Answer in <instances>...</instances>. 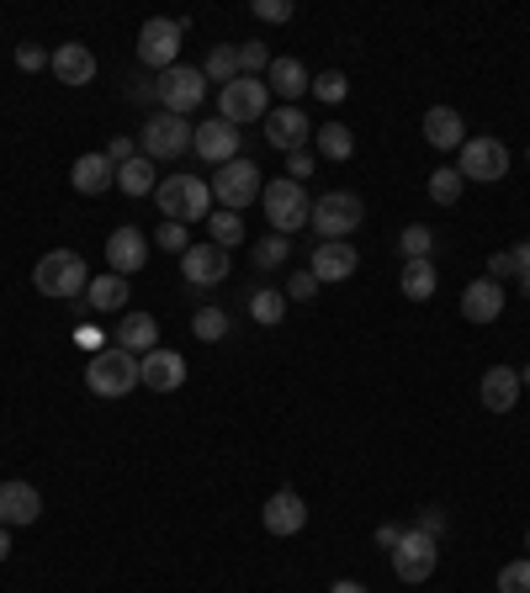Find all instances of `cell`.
<instances>
[{
    "mask_svg": "<svg viewBox=\"0 0 530 593\" xmlns=\"http://www.w3.org/2000/svg\"><path fill=\"white\" fill-rule=\"evenodd\" d=\"M520 387H530V366H526V371H520Z\"/></svg>",
    "mask_w": 530,
    "mask_h": 593,
    "instance_id": "56",
    "label": "cell"
},
{
    "mask_svg": "<svg viewBox=\"0 0 530 593\" xmlns=\"http://www.w3.org/2000/svg\"><path fill=\"white\" fill-rule=\"evenodd\" d=\"M155 201H160L164 223H197V218H212V186L192 170H175L155 186Z\"/></svg>",
    "mask_w": 530,
    "mask_h": 593,
    "instance_id": "1",
    "label": "cell"
},
{
    "mask_svg": "<svg viewBox=\"0 0 530 593\" xmlns=\"http://www.w3.org/2000/svg\"><path fill=\"white\" fill-rule=\"evenodd\" d=\"M266 70H271V53H266V42H260V38L239 42V75L266 79Z\"/></svg>",
    "mask_w": 530,
    "mask_h": 593,
    "instance_id": "37",
    "label": "cell"
},
{
    "mask_svg": "<svg viewBox=\"0 0 530 593\" xmlns=\"http://www.w3.org/2000/svg\"><path fill=\"white\" fill-rule=\"evenodd\" d=\"M107 265H112V276H138L144 265H149V238L138 234V228H118V234L107 238Z\"/></svg>",
    "mask_w": 530,
    "mask_h": 593,
    "instance_id": "17",
    "label": "cell"
},
{
    "mask_svg": "<svg viewBox=\"0 0 530 593\" xmlns=\"http://www.w3.org/2000/svg\"><path fill=\"white\" fill-rule=\"evenodd\" d=\"M398 249H404V260H430V249H435V234H430L424 223H408L404 238H398Z\"/></svg>",
    "mask_w": 530,
    "mask_h": 593,
    "instance_id": "38",
    "label": "cell"
},
{
    "mask_svg": "<svg viewBox=\"0 0 530 593\" xmlns=\"http://www.w3.org/2000/svg\"><path fill=\"white\" fill-rule=\"evenodd\" d=\"M387 556H393V572H398L404 583H424V578L435 572V561H441V541H430V535H419V530H404V541Z\"/></svg>",
    "mask_w": 530,
    "mask_h": 593,
    "instance_id": "12",
    "label": "cell"
},
{
    "mask_svg": "<svg viewBox=\"0 0 530 593\" xmlns=\"http://www.w3.org/2000/svg\"><path fill=\"white\" fill-rule=\"evenodd\" d=\"M526 552H530V530H526Z\"/></svg>",
    "mask_w": 530,
    "mask_h": 593,
    "instance_id": "57",
    "label": "cell"
},
{
    "mask_svg": "<svg viewBox=\"0 0 530 593\" xmlns=\"http://www.w3.org/2000/svg\"><path fill=\"white\" fill-rule=\"evenodd\" d=\"M504 276H520V260H515V249H498V255H489V281H498V286H504Z\"/></svg>",
    "mask_w": 530,
    "mask_h": 593,
    "instance_id": "45",
    "label": "cell"
},
{
    "mask_svg": "<svg viewBox=\"0 0 530 593\" xmlns=\"http://www.w3.org/2000/svg\"><path fill=\"white\" fill-rule=\"evenodd\" d=\"M286 297H292V302H313V297H319V276H313V271H292V276H286Z\"/></svg>",
    "mask_w": 530,
    "mask_h": 593,
    "instance_id": "42",
    "label": "cell"
},
{
    "mask_svg": "<svg viewBox=\"0 0 530 593\" xmlns=\"http://www.w3.org/2000/svg\"><path fill=\"white\" fill-rule=\"evenodd\" d=\"M239 144H245V138H239V127H234V122H223V118L197 122V127H192V155L207 159L212 170H218V164H229V159H239Z\"/></svg>",
    "mask_w": 530,
    "mask_h": 593,
    "instance_id": "13",
    "label": "cell"
},
{
    "mask_svg": "<svg viewBox=\"0 0 530 593\" xmlns=\"http://www.w3.org/2000/svg\"><path fill=\"white\" fill-rule=\"evenodd\" d=\"M498 593H530V556L498 567Z\"/></svg>",
    "mask_w": 530,
    "mask_h": 593,
    "instance_id": "41",
    "label": "cell"
},
{
    "mask_svg": "<svg viewBox=\"0 0 530 593\" xmlns=\"http://www.w3.org/2000/svg\"><path fill=\"white\" fill-rule=\"evenodd\" d=\"M5 556H11V530L0 524V561H5Z\"/></svg>",
    "mask_w": 530,
    "mask_h": 593,
    "instance_id": "55",
    "label": "cell"
},
{
    "mask_svg": "<svg viewBox=\"0 0 530 593\" xmlns=\"http://www.w3.org/2000/svg\"><path fill=\"white\" fill-rule=\"evenodd\" d=\"M212 201L223 207V212H245V207H255L260 201V192H266V181H260V164L255 159H229V164H218L212 170Z\"/></svg>",
    "mask_w": 530,
    "mask_h": 593,
    "instance_id": "3",
    "label": "cell"
},
{
    "mask_svg": "<svg viewBox=\"0 0 530 593\" xmlns=\"http://www.w3.org/2000/svg\"><path fill=\"white\" fill-rule=\"evenodd\" d=\"M42 515V493L33 482H0V524L16 530V524H33Z\"/></svg>",
    "mask_w": 530,
    "mask_h": 593,
    "instance_id": "18",
    "label": "cell"
},
{
    "mask_svg": "<svg viewBox=\"0 0 530 593\" xmlns=\"http://www.w3.org/2000/svg\"><path fill=\"white\" fill-rule=\"evenodd\" d=\"M255 16L271 22V27H282V22H292V0H255Z\"/></svg>",
    "mask_w": 530,
    "mask_h": 593,
    "instance_id": "46",
    "label": "cell"
},
{
    "mask_svg": "<svg viewBox=\"0 0 530 593\" xmlns=\"http://www.w3.org/2000/svg\"><path fill=\"white\" fill-rule=\"evenodd\" d=\"M127 96H133L138 107H155V101H160V85H155V79H133V85H127Z\"/></svg>",
    "mask_w": 530,
    "mask_h": 593,
    "instance_id": "50",
    "label": "cell"
},
{
    "mask_svg": "<svg viewBox=\"0 0 530 593\" xmlns=\"http://www.w3.org/2000/svg\"><path fill=\"white\" fill-rule=\"evenodd\" d=\"M329 593H367L361 583H350V578H340V583H329Z\"/></svg>",
    "mask_w": 530,
    "mask_h": 593,
    "instance_id": "54",
    "label": "cell"
},
{
    "mask_svg": "<svg viewBox=\"0 0 530 593\" xmlns=\"http://www.w3.org/2000/svg\"><path fill=\"white\" fill-rule=\"evenodd\" d=\"M118 350H127V356H149V350H160V323L149 313H123V323H118Z\"/></svg>",
    "mask_w": 530,
    "mask_h": 593,
    "instance_id": "24",
    "label": "cell"
},
{
    "mask_svg": "<svg viewBox=\"0 0 530 593\" xmlns=\"http://www.w3.org/2000/svg\"><path fill=\"white\" fill-rule=\"evenodd\" d=\"M48 64H53V53H48V48H38V42H22V48H16V70L38 75V70H48Z\"/></svg>",
    "mask_w": 530,
    "mask_h": 593,
    "instance_id": "43",
    "label": "cell"
},
{
    "mask_svg": "<svg viewBox=\"0 0 530 593\" xmlns=\"http://www.w3.org/2000/svg\"><path fill=\"white\" fill-rule=\"evenodd\" d=\"M33 286L53 302H85V286H90V265H85L75 249H53L33 265Z\"/></svg>",
    "mask_w": 530,
    "mask_h": 593,
    "instance_id": "2",
    "label": "cell"
},
{
    "mask_svg": "<svg viewBox=\"0 0 530 593\" xmlns=\"http://www.w3.org/2000/svg\"><path fill=\"white\" fill-rule=\"evenodd\" d=\"M138 382L149 393H175L186 382V360L175 356V350H149V356L138 360Z\"/></svg>",
    "mask_w": 530,
    "mask_h": 593,
    "instance_id": "20",
    "label": "cell"
},
{
    "mask_svg": "<svg viewBox=\"0 0 530 593\" xmlns=\"http://www.w3.org/2000/svg\"><path fill=\"white\" fill-rule=\"evenodd\" d=\"M478 403H483L489 413H509V408L520 403V371H515V366H489L483 382H478Z\"/></svg>",
    "mask_w": 530,
    "mask_h": 593,
    "instance_id": "19",
    "label": "cell"
},
{
    "mask_svg": "<svg viewBox=\"0 0 530 593\" xmlns=\"http://www.w3.org/2000/svg\"><path fill=\"white\" fill-rule=\"evenodd\" d=\"M461 192H467V181H461V170H456V164L430 175V201H435V207H456Z\"/></svg>",
    "mask_w": 530,
    "mask_h": 593,
    "instance_id": "36",
    "label": "cell"
},
{
    "mask_svg": "<svg viewBox=\"0 0 530 593\" xmlns=\"http://www.w3.org/2000/svg\"><path fill=\"white\" fill-rule=\"evenodd\" d=\"M526 159H530V149H526Z\"/></svg>",
    "mask_w": 530,
    "mask_h": 593,
    "instance_id": "58",
    "label": "cell"
},
{
    "mask_svg": "<svg viewBox=\"0 0 530 593\" xmlns=\"http://www.w3.org/2000/svg\"><path fill=\"white\" fill-rule=\"evenodd\" d=\"M319 155L334 159V164H340V159H350V155H356V133H350L345 122H324V127H319Z\"/></svg>",
    "mask_w": 530,
    "mask_h": 593,
    "instance_id": "32",
    "label": "cell"
},
{
    "mask_svg": "<svg viewBox=\"0 0 530 593\" xmlns=\"http://www.w3.org/2000/svg\"><path fill=\"white\" fill-rule=\"evenodd\" d=\"M435 260H404V276H398V286H404L408 302H424V297H435Z\"/></svg>",
    "mask_w": 530,
    "mask_h": 593,
    "instance_id": "30",
    "label": "cell"
},
{
    "mask_svg": "<svg viewBox=\"0 0 530 593\" xmlns=\"http://www.w3.org/2000/svg\"><path fill=\"white\" fill-rule=\"evenodd\" d=\"M249 318L266 323V329H276L286 318V292H271V286L266 292H249Z\"/></svg>",
    "mask_w": 530,
    "mask_h": 593,
    "instance_id": "33",
    "label": "cell"
},
{
    "mask_svg": "<svg viewBox=\"0 0 530 593\" xmlns=\"http://www.w3.org/2000/svg\"><path fill=\"white\" fill-rule=\"evenodd\" d=\"M155 244H160V249H175V255H186V249H192V238H186V223H160Z\"/></svg>",
    "mask_w": 530,
    "mask_h": 593,
    "instance_id": "44",
    "label": "cell"
},
{
    "mask_svg": "<svg viewBox=\"0 0 530 593\" xmlns=\"http://www.w3.org/2000/svg\"><path fill=\"white\" fill-rule=\"evenodd\" d=\"M398 541H404V524H377V546L382 552H393Z\"/></svg>",
    "mask_w": 530,
    "mask_h": 593,
    "instance_id": "52",
    "label": "cell"
},
{
    "mask_svg": "<svg viewBox=\"0 0 530 593\" xmlns=\"http://www.w3.org/2000/svg\"><path fill=\"white\" fill-rule=\"evenodd\" d=\"M424 138H430V149H461L467 144V122L456 107H430L424 112Z\"/></svg>",
    "mask_w": 530,
    "mask_h": 593,
    "instance_id": "26",
    "label": "cell"
},
{
    "mask_svg": "<svg viewBox=\"0 0 530 593\" xmlns=\"http://www.w3.org/2000/svg\"><path fill=\"white\" fill-rule=\"evenodd\" d=\"M70 186H75L81 197H101V192L118 186V164L107 155H81L70 164Z\"/></svg>",
    "mask_w": 530,
    "mask_h": 593,
    "instance_id": "22",
    "label": "cell"
},
{
    "mask_svg": "<svg viewBox=\"0 0 530 593\" xmlns=\"http://www.w3.org/2000/svg\"><path fill=\"white\" fill-rule=\"evenodd\" d=\"M456 155H461L456 159L461 181H483V186H493V181L509 175V149H504L498 138H467Z\"/></svg>",
    "mask_w": 530,
    "mask_h": 593,
    "instance_id": "10",
    "label": "cell"
},
{
    "mask_svg": "<svg viewBox=\"0 0 530 593\" xmlns=\"http://www.w3.org/2000/svg\"><path fill=\"white\" fill-rule=\"evenodd\" d=\"M75 345L90 350V356H101V350H107V334H101L96 323H81V329H75Z\"/></svg>",
    "mask_w": 530,
    "mask_h": 593,
    "instance_id": "49",
    "label": "cell"
},
{
    "mask_svg": "<svg viewBox=\"0 0 530 593\" xmlns=\"http://www.w3.org/2000/svg\"><path fill=\"white\" fill-rule=\"evenodd\" d=\"M266 144H271V149H282V155L308 149V118H303L297 107H276V112L266 118Z\"/></svg>",
    "mask_w": 530,
    "mask_h": 593,
    "instance_id": "21",
    "label": "cell"
},
{
    "mask_svg": "<svg viewBox=\"0 0 530 593\" xmlns=\"http://www.w3.org/2000/svg\"><path fill=\"white\" fill-rule=\"evenodd\" d=\"M361 218H367V201L356 192H324L313 201V212H308V223H313L319 238H350L361 228Z\"/></svg>",
    "mask_w": 530,
    "mask_h": 593,
    "instance_id": "7",
    "label": "cell"
},
{
    "mask_svg": "<svg viewBox=\"0 0 530 593\" xmlns=\"http://www.w3.org/2000/svg\"><path fill=\"white\" fill-rule=\"evenodd\" d=\"M181 276H186V286H197V292L223 286V281H229V249H218V244H192V249L181 255Z\"/></svg>",
    "mask_w": 530,
    "mask_h": 593,
    "instance_id": "14",
    "label": "cell"
},
{
    "mask_svg": "<svg viewBox=\"0 0 530 593\" xmlns=\"http://www.w3.org/2000/svg\"><path fill=\"white\" fill-rule=\"evenodd\" d=\"M313 96H319L324 107H340V101L350 96V79L340 75V70H324V75H313Z\"/></svg>",
    "mask_w": 530,
    "mask_h": 593,
    "instance_id": "39",
    "label": "cell"
},
{
    "mask_svg": "<svg viewBox=\"0 0 530 593\" xmlns=\"http://www.w3.org/2000/svg\"><path fill=\"white\" fill-rule=\"evenodd\" d=\"M266 85H271L276 96H286V101H297L303 90H313V79H308V70H303L297 59H271V70H266Z\"/></svg>",
    "mask_w": 530,
    "mask_h": 593,
    "instance_id": "28",
    "label": "cell"
},
{
    "mask_svg": "<svg viewBox=\"0 0 530 593\" xmlns=\"http://www.w3.org/2000/svg\"><path fill=\"white\" fill-rule=\"evenodd\" d=\"M356 265H361V255L350 249V238H324V244L313 249V260H308V271L319 276V286H324V281H350Z\"/></svg>",
    "mask_w": 530,
    "mask_h": 593,
    "instance_id": "16",
    "label": "cell"
},
{
    "mask_svg": "<svg viewBox=\"0 0 530 593\" xmlns=\"http://www.w3.org/2000/svg\"><path fill=\"white\" fill-rule=\"evenodd\" d=\"M515 260H520V297H530V238L515 249Z\"/></svg>",
    "mask_w": 530,
    "mask_h": 593,
    "instance_id": "53",
    "label": "cell"
},
{
    "mask_svg": "<svg viewBox=\"0 0 530 593\" xmlns=\"http://www.w3.org/2000/svg\"><path fill=\"white\" fill-rule=\"evenodd\" d=\"M202 75H207V85H234V79H239V48H229V42H218V48L207 53Z\"/></svg>",
    "mask_w": 530,
    "mask_h": 593,
    "instance_id": "31",
    "label": "cell"
},
{
    "mask_svg": "<svg viewBox=\"0 0 530 593\" xmlns=\"http://www.w3.org/2000/svg\"><path fill=\"white\" fill-rule=\"evenodd\" d=\"M192 149V122L175 112H155L144 122V159H181Z\"/></svg>",
    "mask_w": 530,
    "mask_h": 593,
    "instance_id": "11",
    "label": "cell"
},
{
    "mask_svg": "<svg viewBox=\"0 0 530 593\" xmlns=\"http://www.w3.org/2000/svg\"><path fill=\"white\" fill-rule=\"evenodd\" d=\"M308 175H313V155H308V149H297V155H286V181H297V186H303Z\"/></svg>",
    "mask_w": 530,
    "mask_h": 593,
    "instance_id": "48",
    "label": "cell"
},
{
    "mask_svg": "<svg viewBox=\"0 0 530 593\" xmlns=\"http://www.w3.org/2000/svg\"><path fill=\"white\" fill-rule=\"evenodd\" d=\"M260 524H266V535H297V530H308V504L292 493V487H282V493H271L266 498V509H260Z\"/></svg>",
    "mask_w": 530,
    "mask_h": 593,
    "instance_id": "15",
    "label": "cell"
},
{
    "mask_svg": "<svg viewBox=\"0 0 530 593\" xmlns=\"http://www.w3.org/2000/svg\"><path fill=\"white\" fill-rule=\"evenodd\" d=\"M498 313H504V286H498V281L483 276L461 292V318H467V323H493Z\"/></svg>",
    "mask_w": 530,
    "mask_h": 593,
    "instance_id": "25",
    "label": "cell"
},
{
    "mask_svg": "<svg viewBox=\"0 0 530 593\" xmlns=\"http://www.w3.org/2000/svg\"><path fill=\"white\" fill-rule=\"evenodd\" d=\"M181 38H186V16L175 22V16H149L144 27H138V64H149V70H175L181 64Z\"/></svg>",
    "mask_w": 530,
    "mask_h": 593,
    "instance_id": "5",
    "label": "cell"
},
{
    "mask_svg": "<svg viewBox=\"0 0 530 593\" xmlns=\"http://www.w3.org/2000/svg\"><path fill=\"white\" fill-rule=\"evenodd\" d=\"M207 228H212V244H218V249L245 244V218H239V212H223V207H218V212L207 218Z\"/></svg>",
    "mask_w": 530,
    "mask_h": 593,
    "instance_id": "35",
    "label": "cell"
},
{
    "mask_svg": "<svg viewBox=\"0 0 530 593\" xmlns=\"http://www.w3.org/2000/svg\"><path fill=\"white\" fill-rule=\"evenodd\" d=\"M85 308L90 313H123L127 308V281L123 276H90V286H85Z\"/></svg>",
    "mask_w": 530,
    "mask_h": 593,
    "instance_id": "27",
    "label": "cell"
},
{
    "mask_svg": "<svg viewBox=\"0 0 530 593\" xmlns=\"http://www.w3.org/2000/svg\"><path fill=\"white\" fill-rule=\"evenodd\" d=\"M53 79L59 85H90L96 79V53L85 42H59L53 48Z\"/></svg>",
    "mask_w": 530,
    "mask_h": 593,
    "instance_id": "23",
    "label": "cell"
},
{
    "mask_svg": "<svg viewBox=\"0 0 530 593\" xmlns=\"http://www.w3.org/2000/svg\"><path fill=\"white\" fill-rule=\"evenodd\" d=\"M260 201H266V223L276 228V234H297V228H308V212H313V201H308V192L297 186V181H266V192H260Z\"/></svg>",
    "mask_w": 530,
    "mask_h": 593,
    "instance_id": "6",
    "label": "cell"
},
{
    "mask_svg": "<svg viewBox=\"0 0 530 593\" xmlns=\"http://www.w3.org/2000/svg\"><path fill=\"white\" fill-rule=\"evenodd\" d=\"M118 186H123L127 197H155V186H160V175H155V159H127L118 164Z\"/></svg>",
    "mask_w": 530,
    "mask_h": 593,
    "instance_id": "29",
    "label": "cell"
},
{
    "mask_svg": "<svg viewBox=\"0 0 530 593\" xmlns=\"http://www.w3.org/2000/svg\"><path fill=\"white\" fill-rule=\"evenodd\" d=\"M286 255H292V244H286L282 234H271V238H260V249H255V265H260V271H282Z\"/></svg>",
    "mask_w": 530,
    "mask_h": 593,
    "instance_id": "40",
    "label": "cell"
},
{
    "mask_svg": "<svg viewBox=\"0 0 530 593\" xmlns=\"http://www.w3.org/2000/svg\"><path fill=\"white\" fill-rule=\"evenodd\" d=\"M155 85H160V107L164 112H175V118L197 112V107L207 101V75L202 70H192V64H175V70L155 75Z\"/></svg>",
    "mask_w": 530,
    "mask_h": 593,
    "instance_id": "9",
    "label": "cell"
},
{
    "mask_svg": "<svg viewBox=\"0 0 530 593\" xmlns=\"http://www.w3.org/2000/svg\"><path fill=\"white\" fill-rule=\"evenodd\" d=\"M229 329H234V323H229L223 308H197V318H192V334H197L202 345H223V339H229Z\"/></svg>",
    "mask_w": 530,
    "mask_h": 593,
    "instance_id": "34",
    "label": "cell"
},
{
    "mask_svg": "<svg viewBox=\"0 0 530 593\" xmlns=\"http://www.w3.org/2000/svg\"><path fill=\"white\" fill-rule=\"evenodd\" d=\"M414 530H419V535H430V541H441V535H446V509H419Z\"/></svg>",
    "mask_w": 530,
    "mask_h": 593,
    "instance_id": "47",
    "label": "cell"
},
{
    "mask_svg": "<svg viewBox=\"0 0 530 593\" xmlns=\"http://www.w3.org/2000/svg\"><path fill=\"white\" fill-rule=\"evenodd\" d=\"M218 118L234 122V127L266 122L271 118V85H266V79H249V75H239L234 85H223V90H218Z\"/></svg>",
    "mask_w": 530,
    "mask_h": 593,
    "instance_id": "8",
    "label": "cell"
},
{
    "mask_svg": "<svg viewBox=\"0 0 530 593\" xmlns=\"http://www.w3.org/2000/svg\"><path fill=\"white\" fill-rule=\"evenodd\" d=\"M85 387L96 397H127L133 387H144V382H138V356L107 345L101 356H90V366H85Z\"/></svg>",
    "mask_w": 530,
    "mask_h": 593,
    "instance_id": "4",
    "label": "cell"
},
{
    "mask_svg": "<svg viewBox=\"0 0 530 593\" xmlns=\"http://www.w3.org/2000/svg\"><path fill=\"white\" fill-rule=\"evenodd\" d=\"M107 159H112V164H127V159H138V144H133V138H112V144H107Z\"/></svg>",
    "mask_w": 530,
    "mask_h": 593,
    "instance_id": "51",
    "label": "cell"
}]
</instances>
